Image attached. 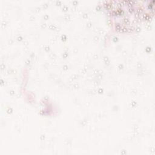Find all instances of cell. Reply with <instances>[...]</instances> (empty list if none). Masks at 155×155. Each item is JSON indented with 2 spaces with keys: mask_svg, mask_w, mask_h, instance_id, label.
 Here are the masks:
<instances>
[{
  "mask_svg": "<svg viewBox=\"0 0 155 155\" xmlns=\"http://www.w3.org/2000/svg\"><path fill=\"white\" fill-rule=\"evenodd\" d=\"M105 9L111 23L122 32L131 31L149 15L136 2L114 1L106 2Z\"/></svg>",
  "mask_w": 155,
  "mask_h": 155,
  "instance_id": "1",
  "label": "cell"
}]
</instances>
